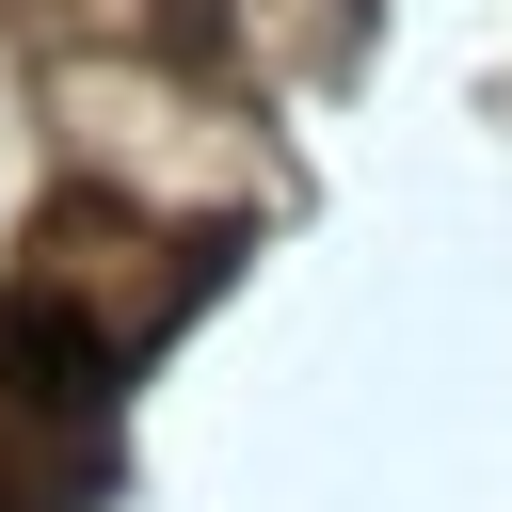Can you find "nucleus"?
Here are the masks:
<instances>
[{
  "label": "nucleus",
  "mask_w": 512,
  "mask_h": 512,
  "mask_svg": "<svg viewBox=\"0 0 512 512\" xmlns=\"http://www.w3.org/2000/svg\"><path fill=\"white\" fill-rule=\"evenodd\" d=\"M0 384H16L32 416H96V400H112V336H96L64 288H16V304H0Z\"/></svg>",
  "instance_id": "obj_1"
}]
</instances>
